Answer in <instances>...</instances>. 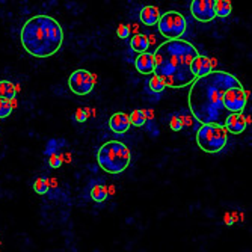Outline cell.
<instances>
[{"label":"cell","instance_id":"9a60e30c","mask_svg":"<svg viewBox=\"0 0 252 252\" xmlns=\"http://www.w3.org/2000/svg\"><path fill=\"white\" fill-rule=\"evenodd\" d=\"M139 18H141V21L144 23L145 26H154L158 23L160 11L156 6H145V8L141 9Z\"/></svg>","mask_w":252,"mask_h":252},{"label":"cell","instance_id":"52a82bcc","mask_svg":"<svg viewBox=\"0 0 252 252\" xmlns=\"http://www.w3.org/2000/svg\"><path fill=\"white\" fill-rule=\"evenodd\" d=\"M248 103V93L243 89V85L239 83L230 89H226L223 95V107L228 113H242Z\"/></svg>","mask_w":252,"mask_h":252},{"label":"cell","instance_id":"5bb4252c","mask_svg":"<svg viewBox=\"0 0 252 252\" xmlns=\"http://www.w3.org/2000/svg\"><path fill=\"white\" fill-rule=\"evenodd\" d=\"M134 66L141 74H153L154 73V55L150 52L139 55L134 61Z\"/></svg>","mask_w":252,"mask_h":252},{"label":"cell","instance_id":"9c48e42d","mask_svg":"<svg viewBox=\"0 0 252 252\" xmlns=\"http://www.w3.org/2000/svg\"><path fill=\"white\" fill-rule=\"evenodd\" d=\"M192 15L202 23H209L215 18V2L213 0H193L190 3Z\"/></svg>","mask_w":252,"mask_h":252},{"label":"cell","instance_id":"30bf717a","mask_svg":"<svg viewBox=\"0 0 252 252\" xmlns=\"http://www.w3.org/2000/svg\"><path fill=\"white\" fill-rule=\"evenodd\" d=\"M213 66H215V63L210 58L198 55L190 63V73L195 79H198V77L210 74L213 71Z\"/></svg>","mask_w":252,"mask_h":252},{"label":"cell","instance_id":"ffe728a7","mask_svg":"<svg viewBox=\"0 0 252 252\" xmlns=\"http://www.w3.org/2000/svg\"><path fill=\"white\" fill-rule=\"evenodd\" d=\"M33 190L38 195H47L49 193V180L47 178H38L33 183Z\"/></svg>","mask_w":252,"mask_h":252},{"label":"cell","instance_id":"4fadbf2b","mask_svg":"<svg viewBox=\"0 0 252 252\" xmlns=\"http://www.w3.org/2000/svg\"><path fill=\"white\" fill-rule=\"evenodd\" d=\"M88 196L93 199L94 202L97 204H101L107 199L109 196V192H107V188L106 185L101 181V180H97V181H93L88 188Z\"/></svg>","mask_w":252,"mask_h":252},{"label":"cell","instance_id":"7c38bea8","mask_svg":"<svg viewBox=\"0 0 252 252\" xmlns=\"http://www.w3.org/2000/svg\"><path fill=\"white\" fill-rule=\"evenodd\" d=\"M109 127L113 133L117 134H123L126 131H128L130 128V120H128V115L124 112H117L113 113L109 120Z\"/></svg>","mask_w":252,"mask_h":252},{"label":"cell","instance_id":"277c9868","mask_svg":"<svg viewBox=\"0 0 252 252\" xmlns=\"http://www.w3.org/2000/svg\"><path fill=\"white\" fill-rule=\"evenodd\" d=\"M97 162L107 174H121L131 162L130 148L120 141H107L97 151Z\"/></svg>","mask_w":252,"mask_h":252},{"label":"cell","instance_id":"484cf974","mask_svg":"<svg viewBox=\"0 0 252 252\" xmlns=\"http://www.w3.org/2000/svg\"><path fill=\"white\" fill-rule=\"evenodd\" d=\"M171 128H172L174 131H180V130L183 128L181 123H180L175 117H172V120H171Z\"/></svg>","mask_w":252,"mask_h":252},{"label":"cell","instance_id":"8fae6325","mask_svg":"<svg viewBox=\"0 0 252 252\" xmlns=\"http://www.w3.org/2000/svg\"><path fill=\"white\" fill-rule=\"evenodd\" d=\"M246 126H248V121L243 117V113H230L225 120L223 128L233 134H240L245 131Z\"/></svg>","mask_w":252,"mask_h":252},{"label":"cell","instance_id":"d4e9b609","mask_svg":"<svg viewBox=\"0 0 252 252\" xmlns=\"http://www.w3.org/2000/svg\"><path fill=\"white\" fill-rule=\"evenodd\" d=\"M128 35H130V28L126 26V25H121V26L118 28V36H120L121 39H127Z\"/></svg>","mask_w":252,"mask_h":252},{"label":"cell","instance_id":"ba28073f","mask_svg":"<svg viewBox=\"0 0 252 252\" xmlns=\"http://www.w3.org/2000/svg\"><path fill=\"white\" fill-rule=\"evenodd\" d=\"M95 79L88 70H76L68 79V88L76 95H88L93 93Z\"/></svg>","mask_w":252,"mask_h":252},{"label":"cell","instance_id":"ac0fdd59","mask_svg":"<svg viewBox=\"0 0 252 252\" xmlns=\"http://www.w3.org/2000/svg\"><path fill=\"white\" fill-rule=\"evenodd\" d=\"M130 126H134V127H144L147 124V110H141V109H137V110H133L130 113Z\"/></svg>","mask_w":252,"mask_h":252},{"label":"cell","instance_id":"7a4b0ae2","mask_svg":"<svg viewBox=\"0 0 252 252\" xmlns=\"http://www.w3.org/2000/svg\"><path fill=\"white\" fill-rule=\"evenodd\" d=\"M153 55L154 76L162 80L166 88L180 89L193 83L195 77L190 73V63L199 53L189 41H166L158 45Z\"/></svg>","mask_w":252,"mask_h":252},{"label":"cell","instance_id":"e0dca14e","mask_svg":"<svg viewBox=\"0 0 252 252\" xmlns=\"http://www.w3.org/2000/svg\"><path fill=\"white\" fill-rule=\"evenodd\" d=\"M17 97V86L9 80H0V98L12 101Z\"/></svg>","mask_w":252,"mask_h":252},{"label":"cell","instance_id":"8992f818","mask_svg":"<svg viewBox=\"0 0 252 252\" xmlns=\"http://www.w3.org/2000/svg\"><path fill=\"white\" fill-rule=\"evenodd\" d=\"M158 31L166 39L174 41V39H180L186 32L188 23L185 15H181L177 11H168L165 14H160L158 18Z\"/></svg>","mask_w":252,"mask_h":252},{"label":"cell","instance_id":"603a6c76","mask_svg":"<svg viewBox=\"0 0 252 252\" xmlns=\"http://www.w3.org/2000/svg\"><path fill=\"white\" fill-rule=\"evenodd\" d=\"M88 120V109H77L74 113V121L76 123H85Z\"/></svg>","mask_w":252,"mask_h":252},{"label":"cell","instance_id":"2e32d148","mask_svg":"<svg viewBox=\"0 0 252 252\" xmlns=\"http://www.w3.org/2000/svg\"><path fill=\"white\" fill-rule=\"evenodd\" d=\"M130 47H131L133 52L142 55L150 49V39L145 35H134L130 39Z\"/></svg>","mask_w":252,"mask_h":252},{"label":"cell","instance_id":"d6986e66","mask_svg":"<svg viewBox=\"0 0 252 252\" xmlns=\"http://www.w3.org/2000/svg\"><path fill=\"white\" fill-rule=\"evenodd\" d=\"M231 14V3L228 0H216L215 2V17L225 18Z\"/></svg>","mask_w":252,"mask_h":252},{"label":"cell","instance_id":"cb8c5ba5","mask_svg":"<svg viewBox=\"0 0 252 252\" xmlns=\"http://www.w3.org/2000/svg\"><path fill=\"white\" fill-rule=\"evenodd\" d=\"M61 165H62V157H61L59 154H53V156L49 157V166H50V168L56 169V168H59Z\"/></svg>","mask_w":252,"mask_h":252},{"label":"cell","instance_id":"3957f363","mask_svg":"<svg viewBox=\"0 0 252 252\" xmlns=\"http://www.w3.org/2000/svg\"><path fill=\"white\" fill-rule=\"evenodd\" d=\"M20 41L23 49L35 58H50L63 42V31L50 15H35L21 28Z\"/></svg>","mask_w":252,"mask_h":252},{"label":"cell","instance_id":"6da1fadb","mask_svg":"<svg viewBox=\"0 0 252 252\" xmlns=\"http://www.w3.org/2000/svg\"><path fill=\"white\" fill-rule=\"evenodd\" d=\"M240 80L225 71H212L193 80L189 91V107L192 115L201 124H225L230 115L223 107V95L226 89L239 85Z\"/></svg>","mask_w":252,"mask_h":252},{"label":"cell","instance_id":"44dd1931","mask_svg":"<svg viewBox=\"0 0 252 252\" xmlns=\"http://www.w3.org/2000/svg\"><path fill=\"white\" fill-rule=\"evenodd\" d=\"M166 86L163 85V82L160 80L157 76H153L150 80H148V91L150 93H162Z\"/></svg>","mask_w":252,"mask_h":252},{"label":"cell","instance_id":"5b68a950","mask_svg":"<svg viewBox=\"0 0 252 252\" xmlns=\"http://www.w3.org/2000/svg\"><path fill=\"white\" fill-rule=\"evenodd\" d=\"M228 142V131L222 126L202 124L196 131V144L204 153H219Z\"/></svg>","mask_w":252,"mask_h":252},{"label":"cell","instance_id":"7402d4cb","mask_svg":"<svg viewBox=\"0 0 252 252\" xmlns=\"http://www.w3.org/2000/svg\"><path fill=\"white\" fill-rule=\"evenodd\" d=\"M12 109H14L12 101L0 98V120H2V118H8L11 113H12Z\"/></svg>","mask_w":252,"mask_h":252}]
</instances>
